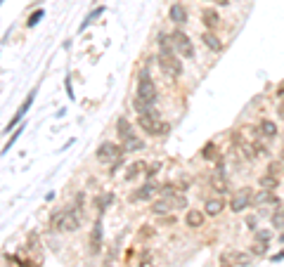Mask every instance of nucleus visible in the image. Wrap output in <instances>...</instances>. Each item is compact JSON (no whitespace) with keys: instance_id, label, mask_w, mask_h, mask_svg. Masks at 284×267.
<instances>
[{"instance_id":"nucleus-1","label":"nucleus","mask_w":284,"mask_h":267,"mask_svg":"<svg viewBox=\"0 0 284 267\" xmlns=\"http://www.w3.org/2000/svg\"><path fill=\"white\" fill-rule=\"evenodd\" d=\"M50 227L54 229V232H78V227H81V218H78L76 211H57L50 218Z\"/></svg>"},{"instance_id":"nucleus-2","label":"nucleus","mask_w":284,"mask_h":267,"mask_svg":"<svg viewBox=\"0 0 284 267\" xmlns=\"http://www.w3.org/2000/svg\"><path fill=\"white\" fill-rule=\"evenodd\" d=\"M138 126L142 128V133L152 135V137H159V135H163L168 130V126L161 121V116H159L156 109L147 111V114H138Z\"/></svg>"},{"instance_id":"nucleus-3","label":"nucleus","mask_w":284,"mask_h":267,"mask_svg":"<svg viewBox=\"0 0 284 267\" xmlns=\"http://www.w3.org/2000/svg\"><path fill=\"white\" fill-rule=\"evenodd\" d=\"M138 97L142 100V102L147 104H156V100H159V90H156V83L152 80V76L147 73V71H140L138 76Z\"/></svg>"},{"instance_id":"nucleus-4","label":"nucleus","mask_w":284,"mask_h":267,"mask_svg":"<svg viewBox=\"0 0 284 267\" xmlns=\"http://www.w3.org/2000/svg\"><path fill=\"white\" fill-rule=\"evenodd\" d=\"M159 69L168 76V78H180L183 76V62H180V57L176 52H161L159 55Z\"/></svg>"},{"instance_id":"nucleus-5","label":"nucleus","mask_w":284,"mask_h":267,"mask_svg":"<svg viewBox=\"0 0 284 267\" xmlns=\"http://www.w3.org/2000/svg\"><path fill=\"white\" fill-rule=\"evenodd\" d=\"M171 38H173V47H176V55L178 57L194 59V43H192V38H190L187 33L180 31V29H176V31L171 33Z\"/></svg>"},{"instance_id":"nucleus-6","label":"nucleus","mask_w":284,"mask_h":267,"mask_svg":"<svg viewBox=\"0 0 284 267\" xmlns=\"http://www.w3.org/2000/svg\"><path fill=\"white\" fill-rule=\"evenodd\" d=\"M95 156H97V161H100V163L111 165V163H116V161H119V158L123 156V149L119 147V144H114V142L104 140V142L100 144V147H97Z\"/></svg>"},{"instance_id":"nucleus-7","label":"nucleus","mask_w":284,"mask_h":267,"mask_svg":"<svg viewBox=\"0 0 284 267\" xmlns=\"http://www.w3.org/2000/svg\"><path fill=\"white\" fill-rule=\"evenodd\" d=\"M254 206V189L251 187H242L232 197V201H230V211L232 213H242V211H246V208H251Z\"/></svg>"},{"instance_id":"nucleus-8","label":"nucleus","mask_w":284,"mask_h":267,"mask_svg":"<svg viewBox=\"0 0 284 267\" xmlns=\"http://www.w3.org/2000/svg\"><path fill=\"white\" fill-rule=\"evenodd\" d=\"M220 260H223V265H251V253H244V251H225L223 255H220Z\"/></svg>"},{"instance_id":"nucleus-9","label":"nucleus","mask_w":284,"mask_h":267,"mask_svg":"<svg viewBox=\"0 0 284 267\" xmlns=\"http://www.w3.org/2000/svg\"><path fill=\"white\" fill-rule=\"evenodd\" d=\"M88 246H90V255H97L102 251V246H104L102 244V220H95V225H92Z\"/></svg>"},{"instance_id":"nucleus-10","label":"nucleus","mask_w":284,"mask_h":267,"mask_svg":"<svg viewBox=\"0 0 284 267\" xmlns=\"http://www.w3.org/2000/svg\"><path fill=\"white\" fill-rule=\"evenodd\" d=\"M121 149H123V154H135V151H142V149H145V140L133 133V135H128V137H123V140H121Z\"/></svg>"},{"instance_id":"nucleus-11","label":"nucleus","mask_w":284,"mask_h":267,"mask_svg":"<svg viewBox=\"0 0 284 267\" xmlns=\"http://www.w3.org/2000/svg\"><path fill=\"white\" fill-rule=\"evenodd\" d=\"M201 22L206 26V31H215L220 26V15L215 8H204L201 10Z\"/></svg>"},{"instance_id":"nucleus-12","label":"nucleus","mask_w":284,"mask_h":267,"mask_svg":"<svg viewBox=\"0 0 284 267\" xmlns=\"http://www.w3.org/2000/svg\"><path fill=\"white\" fill-rule=\"evenodd\" d=\"M204 218H206L204 211H199V208H187V213H185V225L190 229H199V227H204Z\"/></svg>"},{"instance_id":"nucleus-13","label":"nucleus","mask_w":284,"mask_h":267,"mask_svg":"<svg viewBox=\"0 0 284 267\" xmlns=\"http://www.w3.org/2000/svg\"><path fill=\"white\" fill-rule=\"evenodd\" d=\"M156 192H159V187H156V185L149 180V182H145V185H142L140 189H135V192L131 194V199H133V201H149V199H152Z\"/></svg>"},{"instance_id":"nucleus-14","label":"nucleus","mask_w":284,"mask_h":267,"mask_svg":"<svg viewBox=\"0 0 284 267\" xmlns=\"http://www.w3.org/2000/svg\"><path fill=\"white\" fill-rule=\"evenodd\" d=\"M258 133H261V137H265V140H275L277 135H279V128H277L275 121L263 118L261 123H258Z\"/></svg>"},{"instance_id":"nucleus-15","label":"nucleus","mask_w":284,"mask_h":267,"mask_svg":"<svg viewBox=\"0 0 284 267\" xmlns=\"http://www.w3.org/2000/svg\"><path fill=\"white\" fill-rule=\"evenodd\" d=\"M168 19L173 24H187V8L185 5H180V3H176V5H171V10H168Z\"/></svg>"},{"instance_id":"nucleus-16","label":"nucleus","mask_w":284,"mask_h":267,"mask_svg":"<svg viewBox=\"0 0 284 267\" xmlns=\"http://www.w3.org/2000/svg\"><path fill=\"white\" fill-rule=\"evenodd\" d=\"M199 38H201V43H204L208 50H213V52H220V50H223V40L218 38L213 31H204Z\"/></svg>"},{"instance_id":"nucleus-17","label":"nucleus","mask_w":284,"mask_h":267,"mask_svg":"<svg viewBox=\"0 0 284 267\" xmlns=\"http://www.w3.org/2000/svg\"><path fill=\"white\" fill-rule=\"evenodd\" d=\"M223 211H225V201L220 197H218V199H208L206 204H204V213H206V215H211V218H218Z\"/></svg>"},{"instance_id":"nucleus-18","label":"nucleus","mask_w":284,"mask_h":267,"mask_svg":"<svg viewBox=\"0 0 284 267\" xmlns=\"http://www.w3.org/2000/svg\"><path fill=\"white\" fill-rule=\"evenodd\" d=\"M258 187L261 189H268V192H275L277 187H279V177L272 173H263L261 177H258Z\"/></svg>"},{"instance_id":"nucleus-19","label":"nucleus","mask_w":284,"mask_h":267,"mask_svg":"<svg viewBox=\"0 0 284 267\" xmlns=\"http://www.w3.org/2000/svg\"><path fill=\"white\" fill-rule=\"evenodd\" d=\"M135 133V130H133V126H131V121H128V118L126 116H121L119 118V121H116V135H119V137H128V135H133Z\"/></svg>"},{"instance_id":"nucleus-20","label":"nucleus","mask_w":284,"mask_h":267,"mask_svg":"<svg viewBox=\"0 0 284 267\" xmlns=\"http://www.w3.org/2000/svg\"><path fill=\"white\" fill-rule=\"evenodd\" d=\"M166 201H168L171 211H180V208H187V199L180 194V192H176V194H171V197H166Z\"/></svg>"},{"instance_id":"nucleus-21","label":"nucleus","mask_w":284,"mask_h":267,"mask_svg":"<svg viewBox=\"0 0 284 267\" xmlns=\"http://www.w3.org/2000/svg\"><path fill=\"white\" fill-rule=\"evenodd\" d=\"M156 45L161 52H176V47H173V38H171L168 33H159L156 36Z\"/></svg>"},{"instance_id":"nucleus-22","label":"nucleus","mask_w":284,"mask_h":267,"mask_svg":"<svg viewBox=\"0 0 284 267\" xmlns=\"http://www.w3.org/2000/svg\"><path fill=\"white\" fill-rule=\"evenodd\" d=\"M201 158H204V161H218V144H215V142L204 144V149H201Z\"/></svg>"},{"instance_id":"nucleus-23","label":"nucleus","mask_w":284,"mask_h":267,"mask_svg":"<svg viewBox=\"0 0 284 267\" xmlns=\"http://www.w3.org/2000/svg\"><path fill=\"white\" fill-rule=\"evenodd\" d=\"M142 170H147V163H145V161H135V163L128 168V173H126V180L133 182L135 177H138V175H142Z\"/></svg>"},{"instance_id":"nucleus-24","label":"nucleus","mask_w":284,"mask_h":267,"mask_svg":"<svg viewBox=\"0 0 284 267\" xmlns=\"http://www.w3.org/2000/svg\"><path fill=\"white\" fill-rule=\"evenodd\" d=\"M272 199H275V192H268V189H258L254 194V204H272Z\"/></svg>"},{"instance_id":"nucleus-25","label":"nucleus","mask_w":284,"mask_h":267,"mask_svg":"<svg viewBox=\"0 0 284 267\" xmlns=\"http://www.w3.org/2000/svg\"><path fill=\"white\" fill-rule=\"evenodd\" d=\"M152 213L154 215H159V218H161V215H168L171 213V206H168V201H166V199H159V201H154L152 204Z\"/></svg>"},{"instance_id":"nucleus-26","label":"nucleus","mask_w":284,"mask_h":267,"mask_svg":"<svg viewBox=\"0 0 284 267\" xmlns=\"http://www.w3.org/2000/svg\"><path fill=\"white\" fill-rule=\"evenodd\" d=\"M249 253H251V255H256V258H261V255H265V253H268V244H263V241H254V244H251V248H249Z\"/></svg>"},{"instance_id":"nucleus-27","label":"nucleus","mask_w":284,"mask_h":267,"mask_svg":"<svg viewBox=\"0 0 284 267\" xmlns=\"http://www.w3.org/2000/svg\"><path fill=\"white\" fill-rule=\"evenodd\" d=\"M133 109H135V114H147V111H152L154 107L152 104H147V102H142L140 97H135V100H133Z\"/></svg>"},{"instance_id":"nucleus-28","label":"nucleus","mask_w":284,"mask_h":267,"mask_svg":"<svg viewBox=\"0 0 284 267\" xmlns=\"http://www.w3.org/2000/svg\"><path fill=\"white\" fill-rule=\"evenodd\" d=\"M211 187H213L218 194H228V182L223 180V175H220V177H213V180H211Z\"/></svg>"},{"instance_id":"nucleus-29","label":"nucleus","mask_w":284,"mask_h":267,"mask_svg":"<svg viewBox=\"0 0 284 267\" xmlns=\"http://www.w3.org/2000/svg\"><path fill=\"white\" fill-rule=\"evenodd\" d=\"M111 204V194H107V197H104V194H100V197L95 199V208H97V211H107V206Z\"/></svg>"},{"instance_id":"nucleus-30","label":"nucleus","mask_w":284,"mask_h":267,"mask_svg":"<svg viewBox=\"0 0 284 267\" xmlns=\"http://www.w3.org/2000/svg\"><path fill=\"white\" fill-rule=\"evenodd\" d=\"M272 227L284 229V208H277V211L272 213Z\"/></svg>"},{"instance_id":"nucleus-31","label":"nucleus","mask_w":284,"mask_h":267,"mask_svg":"<svg viewBox=\"0 0 284 267\" xmlns=\"http://www.w3.org/2000/svg\"><path fill=\"white\" fill-rule=\"evenodd\" d=\"M100 15H104V8H95V10H92L90 15L85 17V22L81 24V31H83L85 26H88V24H92V22H95V19H97V17H100Z\"/></svg>"},{"instance_id":"nucleus-32","label":"nucleus","mask_w":284,"mask_h":267,"mask_svg":"<svg viewBox=\"0 0 284 267\" xmlns=\"http://www.w3.org/2000/svg\"><path fill=\"white\" fill-rule=\"evenodd\" d=\"M270 236H272V232H270V229H256V241L270 244Z\"/></svg>"},{"instance_id":"nucleus-33","label":"nucleus","mask_w":284,"mask_h":267,"mask_svg":"<svg viewBox=\"0 0 284 267\" xmlns=\"http://www.w3.org/2000/svg\"><path fill=\"white\" fill-rule=\"evenodd\" d=\"M40 19H43V10H36V12H33V15L26 19V26H36Z\"/></svg>"},{"instance_id":"nucleus-34","label":"nucleus","mask_w":284,"mask_h":267,"mask_svg":"<svg viewBox=\"0 0 284 267\" xmlns=\"http://www.w3.org/2000/svg\"><path fill=\"white\" fill-rule=\"evenodd\" d=\"M159 170H161V163H152V165H147V170H145V175L147 177H149V180H152L154 175L159 173Z\"/></svg>"},{"instance_id":"nucleus-35","label":"nucleus","mask_w":284,"mask_h":267,"mask_svg":"<svg viewBox=\"0 0 284 267\" xmlns=\"http://www.w3.org/2000/svg\"><path fill=\"white\" fill-rule=\"evenodd\" d=\"M152 234H154L152 225H145V229H140V239H147V236H152Z\"/></svg>"},{"instance_id":"nucleus-36","label":"nucleus","mask_w":284,"mask_h":267,"mask_svg":"<svg viewBox=\"0 0 284 267\" xmlns=\"http://www.w3.org/2000/svg\"><path fill=\"white\" fill-rule=\"evenodd\" d=\"M256 225H258V218H256V215H249V218H246V227L256 229Z\"/></svg>"},{"instance_id":"nucleus-37","label":"nucleus","mask_w":284,"mask_h":267,"mask_svg":"<svg viewBox=\"0 0 284 267\" xmlns=\"http://www.w3.org/2000/svg\"><path fill=\"white\" fill-rule=\"evenodd\" d=\"M19 135H22V128H19V130H17V133L12 135V137H10V142H8V147H5V149L10 151V147H12V144H15V142H17V137H19Z\"/></svg>"},{"instance_id":"nucleus-38","label":"nucleus","mask_w":284,"mask_h":267,"mask_svg":"<svg viewBox=\"0 0 284 267\" xmlns=\"http://www.w3.org/2000/svg\"><path fill=\"white\" fill-rule=\"evenodd\" d=\"M277 116H279V118H284V100H282V102H279V104H277Z\"/></svg>"},{"instance_id":"nucleus-39","label":"nucleus","mask_w":284,"mask_h":267,"mask_svg":"<svg viewBox=\"0 0 284 267\" xmlns=\"http://www.w3.org/2000/svg\"><path fill=\"white\" fill-rule=\"evenodd\" d=\"M215 3H218L220 8H225V5H230V0H215Z\"/></svg>"},{"instance_id":"nucleus-40","label":"nucleus","mask_w":284,"mask_h":267,"mask_svg":"<svg viewBox=\"0 0 284 267\" xmlns=\"http://www.w3.org/2000/svg\"><path fill=\"white\" fill-rule=\"evenodd\" d=\"M279 241H282V244H284V232H282V234H279Z\"/></svg>"},{"instance_id":"nucleus-41","label":"nucleus","mask_w":284,"mask_h":267,"mask_svg":"<svg viewBox=\"0 0 284 267\" xmlns=\"http://www.w3.org/2000/svg\"><path fill=\"white\" fill-rule=\"evenodd\" d=\"M282 158H284V154H282Z\"/></svg>"}]
</instances>
